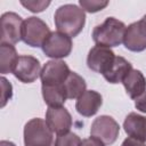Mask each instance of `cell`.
<instances>
[{"mask_svg":"<svg viewBox=\"0 0 146 146\" xmlns=\"http://www.w3.org/2000/svg\"><path fill=\"white\" fill-rule=\"evenodd\" d=\"M54 19L58 32L68 35L70 38H74L82 31L84 26L86 14L82 8L67 3L57 8Z\"/></svg>","mask_w":146,"mask_h":146,"instance_id":"cell-1","label":"cell"},{"mask_svg":"<svg viewBox=\"0 0 146 146\" xmlns=\"http://www.w3.org/2000/svg\"><path fill=\"white\" fill-rule=\"evenodd\" d=\"M127 26L123 22L107 17L100 25H97L92 31V40L96 44L104 47H116L120 46L124 40Z\"/></svg>","mask_w":146,"mask_h":146,"instance_id":"cell-2","label":"cell"},{"mask_svg":"<svg viewBox=\"0 0 146 146\" xmlns=\"http://www.w3.org/2000/svg\"><path fill=\"white\" fill-rule=\"evenodd\" d=\"M52 133L46 120L34 117L24 127V146H52Z\"/></svg>","mask_w":146,"mask_h":146,"instance_id":"cell-3","label":"cell"},{"mask_svg":"<svg viewBox=\"0 0 146 146\" xmlns=\"http://www.w3.org/2000/svg\"><path fill=\"white\" fill-rule=\"evenodd\" d=\"M49 34L50 30L48 25L35 16H31L23 22L22 40L30 47H42Z\"/></svg>","mask_w":146,"mask_h":146,"instance_id":"cell-4","label":"cell"},{"mask_svg":"<svg viewBox=\"0 0 146 146\" xmlns=\"http://www.w3.org/2000/svg\"><path fill=\"white\" fill-rule=\"evenodd\" d=\"M119 133V123L108 115H100L95 119L90 128V135L103 141L105 145H112L113 143H115Z\"/></svg>","mask_w":146,"mask_h":146,"instance_id":"cell-5","label":"cell"},{"mask_svg":"<svg viewBox=\"0 0 146 146\" xmlns=\"http://www.w3.org/2000/svg\"><path fill=\"white\" fill-rule=\"evenodd\" d=\"M23 19L19 15L13 11L5 13L0 18L1 44H15L22 40V27Z\"/></svg>","mask_w":146,"mask_h":146,"instance_id":"cell-6","label":"cell"},{"mask_svg":"<svg viewBox=\"0 0 146 146\" xmlns=\"http://www.w3.org/2000/svg\"><path fill=\"white\" fill-rule=\"evenodd\" d=\"M72 47V39L68 35L57 31L50 32L41 48L46 56L54 59H60L71 54Z\"/></svg>","mask_w":146,"mask_h":146,"instance_id":"cell-7","label":"cell"},{"mask_svg":"<svg viewBox=\"0 0 146 146\" xmlns=\"http://www.w3.org/2000/svg\"><path fill=\"white\" fill-rule=\"evenodd\" d=\"M71 71L67 64L60 59L47 62L40 74L42 86H62L68 78Z\"/></svg>","mask_w":146,"mask_h":146,"instance_id":"cell-8","label":"cell"},{"mask_svg":"<svg viewBox=\"0 0 146 146\" xmlns=\"http://www.w3.org/2000/svg\"><path fill=\"white\" fill-rule=\"evenodd\" d=\"M115 57L116 56L108 47L96 44L89 50L87 57V65L91 71L105 74L112 66Z\"/></svg>","mask_w":146,"mask_h":146,"instance_id":"cell-9","label":"cell"},{"mask_svg":"<svg viewBox=\"0 0 146 146\" xmlns=\"http://www.w3.org/2000/svg\"><path fill=\"white\" fill-rule=\"evenodd\" d=\"M41 70L38 58L30 55H23L19 56L13 74L23 83H32L40 76Z\"/></svg>","mask_w":146,"mask_h":146,"instance_id":"cell-10","label":"cell"},{"mask_svg":"<svg viewBox=\"0 0 146 146\" xmlns=\"http://www.w3.org/2000/svg\"><path fill=\"white\" fill-rule=\"evenodd\" d=\"M46 122L57 136L70 132L72 127V116L65 107H48L46 112Z\"/></svg>","mask_w":146,"mask_h":146,"instance_id":"cell-11","label":"cell"},{"mask_svg":"<svg viewBox=\"0 0 146 146\" xmlns=\"http://www.w3.org/2000/svg\"><path fill=\"white\" fill-rule=\"evenodd\" d=\"M123 43L124 47L131 51L139 52L146 49V27L140 21L135 22L127 27Z\"/></svg>","mask_w":146,"mask_h":146,"instance_id":"cell-12","label":"cell"},{"mask_svg":"<svg viewBox=\"0 0 146 146\" xmlns=\"http://www.w3.org/2000/svg\"><path fill=\"white\" fill-rule=\"evenodd\" d=\"M103 104V97L95 90H86L75 103V110L82 116L89 117L95 115Z\"/></svg>","mask_w":146,"mask_h":146,"instance_id":"cell-13","label":"cell"},{"mask_svg":"<svg viewBox=\"0 0 146 146\" xmlns=\"http://www.w3.org/2000/svg\"><path fill=\"white\" fill-rule=\"evenodd\" d=\"M123 128L129 137L143 143L146 141V116L132 112L125 117Z\"/></svg>","mask_w":146,"mask_h":146,"instance_id":"cell-14","label":"cell"},{"mask_svg":"<svg viewBox=\"0 0 146 146\" xmlns=\"http://www.w3.org/2000/svg\"><path fill=\"white\" fill-rule=\"evenodd\" d=\"M122 83L131 99H137L146 90V79L139 70L132 68L124 78Z\"/></svg>","mask_w":146,"mask_h":146,"instance_id":"cell-15","label":"cell"},{"mask_svg":"<svg viewBox=\"0 0 146 146\" xmlns=\"http://www.w3.org/2000/svg\"><path fill=\"white\" fill-rule=\"evenodd\" d=\"M131 70H132V66L125 58L121 56H116L112 66L108 68V71L105 74H103V76L107 82L115 84V83L122 82Z\"/></svg>","mask_w":146,"mask_h":146,"instance_id":"cell-16","label":"cell"},{"mask_svg":"<svg viewBox=\"0 0 146 146\" xmlns=\"http://www.w3.org/2000/svg\"><path fill=\"white\" fill-rule=\"evenodd\" d=\"M42 97L49 107H62L67 99L64 86H42Z\"/></svg>","mask_w":146,"mask_h":146,"instance_id":"cell-17","label":"cell"},{"mask_svg":"<svg viewBox=\"0 0 146 146\" xmlns=\"http://www.w3.org/2000/svg\"><path fill=\"white\" fill-rule=\"evenodd\" d=\"M19 56L13 44H0V73H13Z\"/></svg>","mask_w":146,"mask_h":146,"instance_id":"cell-18","label":"cell"},{"mask_svg":"<svg viewBox=\"0 0 146 146\" xmlns=\"http://www.w3.org/2000/svg\"><path fill=\"white\" fill-rule=\"evenodd\" d=\"M63 86L65 89L66 97L68 99H78L86 91V88H87L84 79L75 72L70 73L68 78L66 79Z\"/></svg>","mask_w":146,"mask_h":146,"instance_id":"cell-19","label":"cell"},{"mask_svg":"<svg viewBox=\"0 0 146 146\" xmlns=\"http://www.w3.org/2000/svg\"><path fill=\"white\" fill-rule=\"evenodd\" d=\"M81 139L73 132H67L56 137L55 146H80Z\"/></svg>","mask_w":146,"mask_h":146,"instance_id":"cell-20","label":"cell"},{"mask_svg":"<svg viewBox=\"0 0 146 146\" xmlns=\"http://www.w3.org/2000/svg\"><path fill=\"white\" fill-rule=\"evenodd\" d=\"M79 5L84 11L88 13H97L99 10H103L107 5L108 1H98V0H80Z\"/></svg>","mask_w":146,"mask_h":146,"instance_id":"cell-21","label":"cell"},{"mask_svg":"<svg viewBox=\"0 0 146 146\" xmlns=\"http://www.w3.org/2000/svg\"><path fill=\"white\" fill-rule=\"evenodd\" d=\"M0 81H1V89H2V92H1V107H5L6 104L8 103V100L13 96V87H11L10 82H8V80L6 78H3V76L0 79Z\"/></svg>","mask_w":146,"mask_h":146,"instance_id":"cell-22","label":"cell"},{"mask_svg":"<svg viewBox=\"0 0 146 146\" xmlns=\"http://www.w3.org/2000/svg\"><path fill=\"white\" fill-rule=\"evenodd\" d=\"M21 5L32 13H41L50 5V1H29L27 0V1H21Z\"/></svg>","mask_w":146,"mask_h":146,"instance_id":"cell-23","label":"cell"},{"mask_svg":"<svg viewBox=\"0 0 146 146\" xmlns=\"http://www.w3.org/2000/svg\"><path fill=\"white\" fill-rule=\"evenodd\" d=\"M135 106L138 111L146 113V90L141 96H139L137 99H135Z\"/></svg>","mask_w":146,"mask_h":146,"instance_id":"cell-24","label":"cell"},{"mask_svg":"<svg viewBox=\"0 0 146 146\" xmlns=\"http://www.w3.org/2000/svg\"><path fill=\"white\" fill-rule=\"evenodd\" d=\"M80 146H105V144L103 141H100L99 139L91 136L89 138H86V139L81 140Z\"/></svg>","mask_w":146,"mask_h":146,"instance_id":"cell-25","label":"cell"},{"mask_svg":"<svg viewBox=\"0 0 146 146\" xmlns=\"http://www.w3.org/2000/svg\"><path fill=\"white\" fill-rule=\"evenodd\" d=\"M121 146H146L145 143L140 141V140H137L135 138H131V137H128L123 140L122 145Z\"/></svg>","mask_w":146,"mask_h":146,"instance_id":"cell-26","label":"cell"},{"mask_svg":"<svg viewBox=\"0 0 146 146\" xmlns=\"http://www.w3.org/2000/svg\"><path fill=\"white\" fill-rule=\"evenodd\" d=\"M0 146H16L14 143H11V141H7V140H2L1 143H0Z\"/></svg>","mask_w":146,"mask_h":146,"instance_id":"cell-27","label":"cell"},{"mask_svg":"<svg viewBox=\"0 0 146 146\" xmlns=\"http://www.w3.org/2000/svg\"><path fill=\"white\" fill-rule=\"evenodd\" d=\"M140 22H141V23L144 24V26L146 27V15H145V16H144V17H143V18L140 19Z\"/></svg>","mask_w":146,"mask_h":146,"instance_id":"cell-28","label":"cell"}]
</instances>
